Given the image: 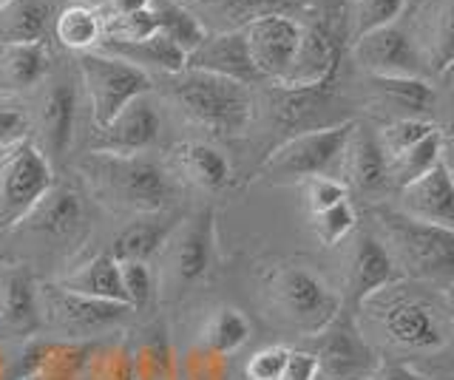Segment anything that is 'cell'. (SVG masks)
<instances>
[{
	"instance_id": "1",
	"label": "cell",
	"mask_w": 454,
	"mask_h": 380,
	"mask_svg": "<svg viewBox=\"0 0 454 380\" xmlns=\"http://www.w3.org/2000/svg\"><path fill=\"white\" fill-rule=\"evenodd\" d=\"M380 244L389 250L401 275L449 284L454 278V230L418 221L401 210L380 207L375 213Z\"/></svg>"
},
{
	"instance_id": "2",
	"label": "cell",
	"mask_w": 454,
	"mask_h": 380,
	"mask_svg": "<svg viewBox=\"0 0 454 380\" xmlns=\"http://www.w3.org/2000/svg\"><path fill=\"white\" fill-rule=\"evenodd\" d=\"M168 94L184 117L210 134L219 136L245 134V128L253 120L250 89L245 82L227 80L219 74L184 68L179 74H170Z\"/></svg>"
},
{
	"instance_id": "3",
	"label": "cell",
	"mask_w": 454,
	"mask_h": 380,
	"mask_svg": "<svg viewBox=\"0 0 454 380\" xmlns=\"http://www.w3.org/2000/svg\"><path fill=\"white\" fill-rule=\"evenodd\" d=\"M403 281V278H401ZM401 281L372 295L361 309L372 315L389 344L406 352H437L449 341L446 313L420 292L401 290Z\"/></svg>"
},
{
	"instance_id": "4",
	"label": "cell",
	"mask_w": 454,
	"mask_h": 380,
	"mask_svg": "<svg viewBox=\"0 0 454 380\" xmlns=\"http://www.w3.org/2000/svg\"><path fill=\"white\" fill-rule=\"evenodd\" d=\"M85 171L94 185L106 193V199L137 213H162L170 202V174L165 167L142 157H108V153H91Z\"/></svg>"
},
{
	"instance_id": "5",
	"label": "cell",
	"mask_w": 454,
	"mask_h": 380,
	"mask_svg": "<svg viewBox=\"0 0 454 380\" xmlns=\"http://www.w3.org/2000/svg\"><path fill=\"white\" fill-rule=\"evenodd\" d=\"M352 131L355 120L295 134L264 159L259 176L273 185H301L312 176H333L344 162Z\"/></svg>"
},
{
	"instance_id": "6",
	"label": "cell",
	"mask_w": 454,
	"mask_h": 380,
	"mask_svg": "<svg viewBox=\"0 0 454 380\" xmlns=\"http://www.w3.org/2000/svg\"><path fill=\"white\" fill-rule=\"evenodd\" d=\"M267 287L276 313L301 335L324 332L340 315V306H344L338 292H333L321 275L298 264L278 267L270 275Z\"/></svg>"
},
{
	"instance_id": "7",
	"label": "cell",
	"mask_w": 454,
	"mask_h": 380,
	"mask_svg": "<svg viewBox=\"0 0 454 380\" xmlns=\"http://www.w3.org/2000/svg\"><path fill=\"white\" fill-rule=\"evenodd\" d=\"M77 63L97 128L108 125L137 97L151 94V74L120 58H111V54L94 49L82 51Z\"/></svg>"
},
{
	"instance_id": "8",
	"label": "cell",
	"mask_w": 454,
	"mask_h": 380,
	"mask_svg": "<svg viewBox=\"0 0 454 380\" xmlns=\"http://www.w3.org/2000/svg\"><path fill=\"white\" fill-rule=\"evenodd\" d=\"M51 188V162L32 139L4 151V159H0V230L20 224Z\"/></svg>"
},
{
	"instance_id": "9",
	"label": "cell",
	"mask_w": 454,
	"mask_h": 380,
	"mask_svg": "<svg viewBox=\"0 0 454 380\" xmlns=\"http://www.w3.org/2000/svg\"><path fill=\"white\" fill-rule=\"evenodd\" d=\"M241 32H245L250 60L259 77L281 82L290 72L298 43H301L304 23L290 18L287 12H267V15L241 23Z\"/></svg>"
},
{
	"instance_id": "10",
	"label": "cell",
	"mask_w": 454,
	"mask_h": 380,
	"mask_svg": "<svg viewBox=\"0 0 454 380\" xmlns=\"http://www.w3.org/2000/svg\"><path fill=\"white\" fill-rule=\"evenodd\" d=\"M40 313H46L51 327H57L68 337H89L97 332H106L131 313L128 304L117 301H99L89 295L68 292L57 284H46L40 290Z\"/></svg>"
},
{
	"instance_id": "11",
	"label": "cell",
	"mask_w": 454,
	"mask_h": 380,
	"mask_svg": "<svg viewBox=\"0 0 454 380\" xmlns=\"http://www.w3.org/2000/svg\"><path fill=\"white\" fill-rule=\"evenodd\" d=\"M162 131L160 108L151 94H142L128 103L108 125L97 128L91 153H108V157H142L156 145Z\"/></svg>"
},
{
	"instance_id": "12",
	"label": "cell",
	"mask_w": 454,
	"mask_h": 380,
	"mask_svg": "<svg viewBox=\"0 0 454 380\" xmlns=\"http://www.w3.org/2000/svg\"><path fill=\"white\" fill-rule=\"evenodd\" d=\"M352 58L369 77H423L426 72L415 40L397 23L358 35Z\"/></svg>"
},
{
	"instance_id": "13",
	"label": "cell",
	"mask_w": 454,
	"mask_h": 380,
	"mask_svg": "<svg viewBox=\"0 0 454 380\" xmlns=\"http://www.w3.org/2000/svg\"><path fill=\"white\" fill-rule=\"evenodd\" d=\"M340 60L338 37L326 23H309L301 32V43L293 58L290 72L276 86L281 91H318L330 86Z\"/></svg>"
},
{
	"instance_id": "14",
	"label": "cell",
	"mask_w": 454,
	"mask_h": 380,
	"mask_svg": "<svg viewBox=\"0 0 454 380\" xmlns=\"http://www.w3.org/2000/svg\"><path fill=\"white\" fill-rule=\"evenodd\" d=\"M403 275L392 261L389 250L380 244V238L372 233H361L355 238L349 273H347V301L352 309H361L372 295L397 284Z\"/></svg>"
},
{
	"instance_id": "15",
	"label": "cell",
	"mask_w": 454,
	"mask_h": 380,
	"mask_svg": "<svg viewBox=\"0 0 454 380\" xmlns=\"http://www.w3.org/2000/svg\"><path fill=\"white\" fill-rule=\"evenodd\" d=\"M184 68H193V72H207V74H219L236 82H259V72L250 60L247 51V40L245 32L239 29H227V32H207V37L199 43L188 60H184Z\"/></svg>"
},
{
	"instance_id": "16",
	"label": "cell",
	"mask_w": 454,
	"mask_h": 380,
	"mask_svg": "<svg viewBox=\"0 0 454 380\" xmlns=\"http://www.w3.org/2000/svg\"><path fill=\"white\" fill-rule=\"evenodd\" d=\"M216 252V210L205 207L193 219L182 224V230L170 242V264L182 287L202 281Z\"/></svg>"
},
{
	"instance_id": "17",
	"label": "cell",
	"mask_w": 454,
	"mask_h": 380,
	"mask_svg": "<svg viewBox=\"0 0 454 380\" xmlns=\"http://www.w3.org/2000/svg\"><path fill=\"white\" fill-rule=\"evenodd\" d=\"M423 58V66L434 74L454 68V0H420L415 29L409 32Z\"/></svg>"
},
{
	"instance_id": "18",
	"label": "cell",
	"mask_w": 454,
	"mask_h": 380,
	"mask_svg": "<svg viewBox=\"0 0 454 380\" xmlns=\"http://www.w3.org/2000/svg\"><path fill=\"white\" fill-rule=\"evenodd\" d=\"M401 213L454 230V176L440 159L429 174L401 190Z\"/></svg>"
},
{
	"instance_id": "19",
	"label": "cell",
	"mask_w": 454,
	"mask_h": 380,
	"mask_svg": "<svg viewBox=\"0 0 454 380\" xmlns=\"http://www.w3.org/2000/svg\"><path fill=\"white\" fill-rule=\"evenodd\" d=\"M340 174L347 176V188H355L364 196H380L392 188L389 162L383 157L372 128H364V125L355 122V131L344 151V162H340Z\"/></svg>"
},
{
	"instance_id": "20",
	"label": "cell",
	"mask_w": 454,
	"mask_h": 380,
	"mask_svg": "<svg viewBox=\"0 0 454 380\" xmlns=\"http://www.w3.org/2000/svg\"><path fill=\"white\" fill-rule=\"evenodd\" d=\"M316 358L321 363V375H369L378 366L364 337L344 315H338L330 327L318 332Z\"/></svg>"
},
{
	"instance_id": "21",
	"label": "cell",
	"mask_w": 454,
	"mask_h": 380,
	"mask_svg": "<svg viewBox=\"0 0 454 380\" xmlns=\"http://www.w3.org/2000/svg\"><path fill=\"white\" fill-rule=\"evenodd\" d=\"M77 89L68 80L51 82L40 105V151L46 157H63L74 136Z\"/></svg>"
},
{
	"instance_id": "22",
	"label": "cell",
	"mask_w": 454,
	"mask_h": 380,
	"mask_svg": "<svg viewBox=\"0 0 454 380\" xmlns=\"http://www.w3.org/2000/svg\"><path fill=\"white\" fill-rule=\"evenodd\" d=\"M0 323L18 335H32L40 323V290L26 267L0 273Z\"/></svg>"
},
{
	"instance_id": "23",
	"label": "cell",
	"mask_w": 454,
	"mask_h": 380,
	"mask_svg": "<svg viewBox=\"0 0 454 380\" xmlns=\"http://www.w3.org/2000/svg\"><path fill=\"white\" fill-rule=\"evenodd\" d=\"M97 51L103 54H111V58H120L125 63H131L142 72H165L168 77L170 74H179L184 72V60H188V54H184L176 43H170L165 35H151L145 40H131V43H125V40H108L103 37L99 40Z\"/></svg>"
},
{
	"instance_id": "24",
	"label": "cell",
	"mask_w": 454,
	"mask_h": 380,
	"mask_svg": "<svg viewBox=\"0 0 454 380\" xmlns=\"http://www.w3.org/2000/svg\"><path fill=\"white\" fill-rule=\"evenodd\" d=\"M176 233V219L165 213H142L131 224H125L114 238L111 256L120 264L125 261H151Z\"/></svg>"
},
{
	"instance_id": "25",
	"label": "cell",
	"mask_w": 454,
	"mask_h": 380,
	"mask_svg": "<svg viewBox=\"0 0 454 380\" xmlns=\"http://www.w3.org/2000/svg\"><path fill=\"white\" fill-rule=\"evenodd\" d=\"M57 12L54 0H9L0 9V43H43Z\"/></svg>"
},
{
	"instance_id": "26",
	"label": "cell",
	"mask_w": 454,
	"mask_h": 380,
	"mask_svg": "<svg viewBox=\"0 0 454 380\" xmlns=\"http://www.w3.org/2000/svg\"><path fill=\"white\" fill-rule=\"evenodd\" d=\"M49 72L46 43H12L0 51V91L20 97L40 86Z\"/></svg>"
},
{
	"instance_id": "27",
	"label": "cell",
	"mask_w": 454,
	"mask_h": 380,
	"mask_svg": "<svg viewBox=\"0 0 454 380\" xmlns=\"http://www.w3.org/2000/svg\"><path fill=\"white\" fill-rule=\"evenodd\" d=\"M57 287L77 292V295H89V299H99V301L128 304L125 290H122V267L111 252L108 256H94L91 261H85L71 275L57 281Z\"/></svg>"
},
{
	"instance_id": "28",
	"label": "cell",
	"mask_w": 454,
	"mask_h": 380,
	"mask_svg": "<svg viewBox=\"0 0 454 380\" xmlns=\"http://www.w3.org/2000/svg\"><path fill=\"white\" fill-rule=\"evenodd\" d=\"M23 221H28V230L60 238V236L80 230V224L85 221V210L74 190L54 185Z\"/></svg>"
},
{
	"instance_id": "29",
	"label": "cell",
	"mask_w": 454,
	"mask_h": 380,
	"mask_svg": "<svg viewBox=\"0 0 454 380\" xmlns=\"http://www.w3.org/2000/svg\"><path fill=\"white\" fill-rule=\"evenodd\" d=\"M174 162L182 176H188L193 185L205 190H222L231 182V162L210 143H196V139L179 143L174 148Z\"/></svg>"
},
{
	"instance_id": "30",
	"label": "cell",
	"mask_w": 454,
	"mask_h": 380,
	"mask_svg": "<svg viewBox=\"0 0 454 380\" xmlns=\"http://www.w3.org/2000/svg\"><path fill=\"white\" fill-rule=\"evenodd\" d=\"M54 37L71 51H94L103 40V15L89 4H68L54 18Z\"/></svg>"
},
{
	"instance_id": "31",
	"label": "cell",
	"mask_w": 454,
	"mask_h": 380,
	"mask_svg": "<svg viewBox=\"0 0 454 380\" xmlns=\"http://www.w3.org/2000/svg\"><path fill=\"white\" fill-rule=\"evenodd\" d=\"M372 86L378 89L383 100L401 111L397 120L401 117L426 120V114L434 105V89L423 77H372Z\"/></svg>"
},
{
	"instance_id": "32",
	"label": "cell",
	"mask_w": 454,
	"mask_h": 380,
	"mask_svg": "<svg viewBox=\"0 0 454 380\" xmlns=\"http://www.w3.org/2000/svg\"><path fill=\"white\" fill-rule=\"evenodd\" d=\"M250 337V321L233 306H219L213 309L202 330V346L216 358H227L239 352Z\"/></svg>"
},
{
	"instance_id": "33",
	"label": "cell",
	"mask_w": 454,
	"mask_h": 380,
	"mask_svg": "<svg viewBox=\"0 0 454 380\" xmlns=\"http://www.w3.org/2000/svg\"><path fill=\"white\" fill-rule=\"evenodd\" d=\"M440 159H443V134H440V128H434L429 136H423L420 143H415L409 151H403L401 157H395L389 162L392 188L403 190L411 182H418L420 176L429 174Z\"/></svg>"
},
{
	"instance_id": "34",
	"label": "cell",
	"mask_w": 454,
	"mask_h": 380,
	"mask_svg": "<svg viewBox=\"0 0 454 380\" xmlns=\"http://www.w3.org/2000/svg\"><path fill=\"white\" fill-rule=\"evenodd\" d=\"M153 15L160 23V35H165L170 43H176L184 54H191L207 37L202 20L174 0H153Z\"/></svg>"
},
{
	"instance_id": "35",
	"label": "cell",
	"mask_w": 454,
	"mask_h": 380,
	"mask_svg": "<svg viewBox=\"0 0 454 380\" xmlns=\"http://www.w3.org/2000/svg\"><path fill=\"white\" fill-rule=\"evenodd\" d=\"M437 128L434 122L429 120H418V117H401L383 125L380 131H375L378 145L383 151L387 162H392L395 157H401L403 151H409L415 143H420L423 136H429Z\"/></svg>"
},
{
	"instance_id": "36",
	"label": "cell",
	"mask_w": 454,
	"mask_h": 380,
	"mask_svg": "<svg viewBox=\"0 0 454 380\" xmlns=\"http://www.w3.org/2000/svg\"><path fill=\"white\" fill-rule=\"evenodd\" d=\"M35 117L20 97L0 94V151H12L32 136Z\"/></svg>"
},
{
	"instance_id": "37",
	"label": "cell",
	"mask_w": 454,
	"mask_h": 380,
	"mask_svg": "<svg viewBox=\"0 0 454 380\" xmlns=\"http://www.w3.org/2000/svg\"><path fill=\"white\" fill-rule=\"evenodd\" d=\"M309 219H312V233H316V238L324 247L340 244L355 230V224H358V213H355L349 199L330 207V210H324V213L309 216Z\"/></svg>"
},
{
	"instance_id": "38",
	"label": "cell",
	"mask_w": 454,
	"mask_h": 380,
	"mask_svg": "<svg viewBox=\"0 0 454 380\" xmlns=\"http://www.w3.org/2000/svg\"><path fill=\"white\" fill-rule=\"evenodd\" d=\"M122 267V290L131 313H142L153 301V273L145 261H125Z\"/></svg>"
},
{
	"instance_id": "39",
	"label": "cell",
	"mask_w": 454,
	"mask_h": 380,
	"mask_svg": "<svg viewBox=\"0 0 454 380\" xmlns=\"http://www.w3.org/2000/svg\"><path fill=\"white\" fill-rule=\"evenodd\" d=\"M406 12V0H358V12H355V29L358 35L383 29L401 20Z\"/></svg>"
},
{
	"instance_id": "40",
	"label": "cell",
	"mask_w": 454,
	"mask_h": 380,
	"mask_svg": "<svg viewBox=\"0 0 454 380\" xmlns=\"http://www.w3.org/2000/svg\"><path fill=\"white\" fill-rule=\"evenodd\" d=\"M160 32V23H156L153 6L148 12H137V15H122V18H103V37L108 40H145L151 35Z\"/></svg>"
},
{
	"instance_id": "41",
	"label": "cell",
	"mask_w": 454,
	"mask_h": 380,
	"mask_svg": "<svg viewBox=\"0 0 454 380\" xmlns=\"http://www.w3.org/2000/svg\"><path fill=\"white\" fill-rule=\"evenodd\" d=\"M301 185H304V202H307L309 216L324 213V210L349 199V188L335 176H312L301 182Z\"/></svg>"
},
{
	"instance_id": "42",
	"label": "cell",
	"mask_w": 454,
	"mask_h": 380,
	"mask_svg": "<svg viewBox=\"0 0 454 380\" xmlns=\"http://www.w3.org/2000/svg\"><path fill=\"white\" fill-rule=\"evenodd\" d=\"M290 361V349L287 346H264L247 361L245 366V377L247 380H281L284 369H287Z\"/></svg>"
},
{
	"instance_id": "43",
	"label": "cell",
	"mask_w": 454,
	"mask_h": 380,
	"mask_svg": "<svg viewBox=\"0 0 454 380\" xmlns=\"http://www.w3.org/2000/svg\"><path fill=\"white\" fill-rule=\"evenodd\" d=\"M210 9H222L231 12V15H245V23L267 15V12H281L284 6H293L298 0H202Z\"/></svg>"
},
{
	"instance_id": "44",
	"label": "cell",
	"mask_w": 454,
	"mask_h": 380,
	"mask_svg": "<svg viewBox=\"0 0 454 380\" xmlns=\"http://www.w3.org/2000/svg\"><path fill=\"white\" fill-rule=\"evenodd\" d=\"M318 375H321V363L316 358V352L290 349V361L281 380H318Z\"/></svg>"
},
{
	"instance_id": "45",
	"label": "cell",
	"mask_w": 454,
	"mask_h": 380,
	"mask_svg": "<svg viewBox=\"0 0 454 380\" xmlns=\"http://www.w3.org/2000/svg\"><path fill=\"white\" fill-rule=\"evenodd\" d=\"M366 380H429L423 372H418L409 363H378Z\"/></svg>"
},
{
	"instance_id": "46",
	"label": "cell",
	"mask_w": 454,
	"mask_h": 380,
	"mask_svg": "<svg viewBox=\"0 0 454 380\" xmlns=\"http://www.w3.org/2000/svg\"><path fill=\"white\" fill-rule=\"evenodd\" d=\"M153 0H106V18H122L137 15V12H148Z\"/></svg>"
},
{
	"instance_id": "47",
	"label": "cell",
	"mask_w": 454,
	"mask_h": 380,
	"mask_svg": "<svg viewBox=\"0 0 454 380\" xmlns=\"http://www.w3.org/2000/svg\"><path fill=\"white\" fill-rule=\"evenodd\" d=\"M440 134H443V162L449 167V174L454 176V120L449 122V128Z\"/></svg>"
},
{
	"instance_id": "48",
	"label": "cell",
	"mask_w": 454,
	"mask_h": 380,
	"mask_svg": "<svg viewBox=\"0 0 454 380\" xmlns=\"http://www.w3.org/2000/svg\"><path fill=\"white\" fill-rule=\"evenodd\" d=\"M443 313H446V318L454 323V278L446 284V290H443Z\"/></svg>"
},
{
	"instance_id": "49",
	"label": "cell",
	"mask_w": 454,
	"mask_h": 380,
	"mask_svg": "<svg viewBox=\"0 0 454 380\" xmlns=\"http://www.w3.org/2000/svg\"><path fill=\"white\" fill-rule=\"evenodd\" d=\"M318 380H366V375H318Z\"/></svg>"
},
{
	"instance_id": "50",
	"label": "cell",
	"mask_w": 454,
	"mask_h": 380,
	"mask_svg": "<svg viewBox=\"0 0 454 380\" xmlns=\"http://www.w3.org/2000/svg\"><path fill=\"white\" fill-rule=\"evenodd\" d=\"M23 380H43L40 375H28V377H23Z\"/></svg>"
},
{
	"instance_id": "51",
	"label": "cell",
	"mask_w": 454,
	"mask_h": 380,
	"mask_svg": "<svg viewBox=\"0 0 454 380\" xmlns=\"http://www.w3.org/2000/svg\"><path fill=\"white\" fill-rule=\"evenodd\" d=\"M420 4V0H406V6H418Z\"/></svg>"
},
{
	"instance_id": "52",
	"label": "cell",
	"mask_w": 454,
	"mask_h": 380,
	"mask_svg": "<svg viewBox=\"0 0 454 380\" xmlns=\"http://www.w3.org/2000/svg\"><path fill=\"white\" fill-rule=\"evenodd\" d=\"M6 4H9V0H0V9H4V6H6Z\"/></svg>"
}]
</instances>
